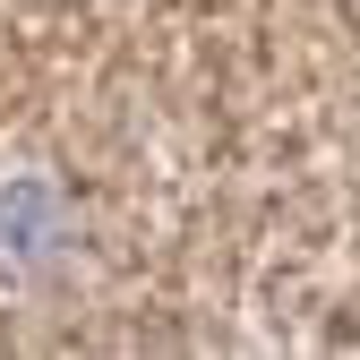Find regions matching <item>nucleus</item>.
I'll return each instance as SVG.
<instances>
[{"label": "nucleus", "mask_w": 360, "mask_h": 360, "mask_svg": "<svg viewBox=\"0 0 360 360\" xmlns=\"http://www.w3.org/2000/svg\"><path fill=\"white\" fill-rule=\"evenodd\" d=\"M60 240H69L60 189H52V180H9V189H0V257H9V266H43Z\"/></svg>", "instance_id": "f257e3e1"}]
</instances>
